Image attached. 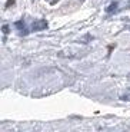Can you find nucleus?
Here are the masks:
<instances>
[{
  "instance_id": "1",
  "label": "nucleus",
  "mask_w": 130,
  "mask_h": 132,
  "mask_svg": "<svg viewBox=\"0 0 130 132\" xmlns=\"http://www.w3.org/2000/svg\"><path fill=\"white\" fill-rule=\"evenodd\" d=\"M46 27H47V22H46L44 19H39L36 20L34 23L32 24V29L34 30V32H39V30H44Z\"/></svg>"
},
{
  "instance_id": "2",
  "label": "nucleus",
  "mask_w": 130,
  "mask_h": 132,
  "mask_svg": "<svg viewBox=\"0 0 130 132\" xmlns=\"http://www.w3.org/2000/svg\"><path fill=\"white\" fill-rule=\"evenodd\" d=\"M14 26L17 27V29L20 30V35H26V26H24V22H23V20H19V22H16V23H14Z\"/></svg>"
},
{
  "instance_id": "3",
  "label": "nucleus",
  "mask_w": 130,
  "mask_h": 132,
  "mask_svg": "<svg viewBox=\"0 0 130 132\" xmlns=\"http://www.w3.org/2000/svg\"><path fill=\"white\" fill-rule=\"evenodd\" d=\"M116 7H117V3L114 2V3H112L110 6L107 7V10H106V12H107V13H110V12H113V10H116Z\"/></svg>"
},
{
  "instance_id": "4",
  "label": "nucleus",
  "mask_w": 130,
  "mask_h": 132,
  "mask_svg": "<svg viewBox=\"0 0 130 132\" xmlns=\"http://www.w3.org/2000/svg\"><path fill=\"white\" fill-rule=\"evenodd\" d=\"M3 33H4V35L9 33V26H7V24H4V26H3Z\"/></svg>"
},
{
  "instance_id": "5",
  "label": "nucleus",
  "mask_w": 130,
  "mask_h": 132,
  "mask_svg": "<svg viewBox=\"0 0 130 132\" xmlns=\"http://www.w3.org/2000/svg\"><path fill=\"white\" fill-rule=\"evenodd\" d=\"M14 2H16V0H9V2L6 3V7H10L12 4H14Z\"/></svg>"
},
{
  "instance_id": "6",
  "label": "nucleus",
  "mask_w": 130,
  "mask_h": 132,
  "mask_svg": "<svg viewBox=\"0 0 130 132\" xmlns=\"http://www.w3.org/2000/svg\"><path fill=\"white\" fill-rule=\"evenodd\" d=\"M123 101H130V95H126V96H122Z\"/></svg>"
},
{
  "instance_id": "7",
  "label": "nucleus",
  "mask_w": 130,
  "mask_h": 132,
  "mask_svg": "<svg viewBox=\"0 0 130 132\" xmlns=\"http://www.w3.org/2000/svg\"><path fill=\"white\" fill-rule=\"evenodd\" d=\"M57 2H59V0H52L50 3H52V4H54V3H57Z\"/></svg>"
},
{
  "instance_id": "8",
  "label": "nucleus",
  "mask_w": 130,
  "mask_h": 132,
  "mask_svg": "<svg viewBox=\"0 0 130 132\" xmlns=\"http://www.w3.org/2000/svg\"><path fill=\"white\" fill-rule=\"evenodd\" d=\"M127 9H130V3H129V4H127Z\"/></svg>"
},
{
  "instance_id": "9",
  "label": "nucleus",
  "mask_w": 130,
  "mask_h": 132,
  "mask_svg": "<svg viewBox=\"0 0 130 132\" xmlns=\"http://www.w3.org/2000/svg\"><path fill=\"white\" fill-rule=\"evenodd\" d=\"M80 2H83V0H80Z\"/></svg>"
}]
</instances>
